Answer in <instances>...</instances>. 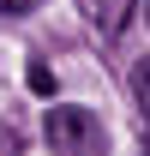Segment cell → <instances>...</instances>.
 I'll use <instances>...</instances> for the list:
<instances>
[{
	"instance_id": "1",
	"label": "cell",
	"mask_w": 150,
	"mask_h": 156,
	"mask_svg": "<svg viewBox=\"0 0 150 156\" xmlns=\"http://www.w3.org/2000/svg\"><path fill=\"white\" fill-rule=\"evenodd\" d=\"M48 144L60 156H102V120L90 108H48Z\"/></svg>"
},
{
	"instance_id": "2",
	"label": "cell",
	"mask_w": 150,
	"mask_h": 156,
	"mask_svg": "<svg viewBox=\"0 0 150 156\" xmlns=\"http://www.w3.org/2000/svg\"><path fill=\"white\" fill-rule=\"evenodd\" d=\"M132 102L144 108V120H150V60H138L132 66Z\"/></svg>"
},
{
	"instance_id": "3",
	"label": "cell",
	"mask_w": 150,
	"mask_h": 156,
	"mask_svg": "<svg viewBox=\"0 0 150 156\" xmlns=\"http://www.w3.org/2000/svg\"><path fill=\"white\" fill-rule=\"evenodd\" d=\"M24 84H30L36 96H54V72H48L42 60H30V72H24Z\"/></svg>"
},
{
	"instance_id": "4",
	"label": "cell",
	"mask_w": 150,
	"mask_h": 156,
	"mask_svg": "<svg viewBox=\"0 0 150 156\" xmlns=\"http://www.w3.org/2000/svg\"><path fill=\"white\" fill-rule=\"evenodd\" d=\"M42 0H0V12H6V18H24V12H36Z\"/></svg>"
},
{
	"instance_id": "5",
	"label": "cell",
	"mask_w": 150,
	"mask_h": 156,
	"mask_svg": "<svg viewBox=\"0 0 150 156\" xmlns=\"http://www.w3.org/2000/svg\"><path fill=\"white\" fill-rule=\"evenodd\" d=\"M144 18H150V0H144Z\"/></svg>"
},
{
	"instance_id": "6",
	"label": "cell",
	"mask_w": 150,
	"mask_h": 156,
	"mask_svg": "<svg viewBox=\"0 0 150 156\" xmlns=\"http://www.w3.org/2000/svg\"><path fill=\"white\" fill-rule=\"evenodd\" d=\"M144 156H150V138H144Z\"/></svg>"
}]
</instances>
